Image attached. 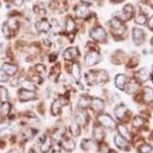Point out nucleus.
<instances>
[{
  "label": "nucleus",
  "mask_w": 153,
  "mask_h": 153,
  "mask_svg": "<svg viewBox=\"0 0 153 153\" xmlns=\"http://www.w3.org/2000/svg\"><path fill=\"white\" fill-rule=\"evenodd\" d=\"M12 133V130L9 128H4L0 130V138H5L9 136Z\"/></svg>",
  "instance_id": "a19ab883"
},
{
  "label": "nucleus",
  "mask_w": 153,
  "mask_h": 153,
  "mask_svg": "<svg viewBox=\"0 0 153 153\" xmlns=\"http://www.w3.org/2000/svg\"><path fill=\"white\" fill-rule=\"evenodd\" d=\"M126 80L127 77L125 74H120L115 77V85L117 88L123 91L124 90L126 84Z\"/></svg>",
  "instance_id": "f3484780"
},
{
  "label": "nucleus",
  "mask_w": 153,
  "mask_h": 153,
  "mask_svg": "<svg viewBox=\"0 0 153 153\" xmlns=\"http://www.w3.org/2000/svg\"><path fill=\"white\" fill-rule=\"evenodd\" d=\"M18 95H19V100L22 102H27V101L32 100L36 97L35 91H28V90H26L25 88L20 89L19 92H18Z\"/></svg>",
  "instance_id": "6e6552de"
},
{
  "label": "nucleus",
  "mask_w": 153,
  "mask_h": 153,
  "mask_svg": "<svg viewBox=\"0 0 153 153\" xmlns=\"http://www.w3.org/2000/svg\"><path fill=\"white\" fill-rule=\"evenodd\" d=\"M21 83V78H19V77H15V78L12 79V81H11V86H12V87H17V86H19Z\"/></svg>",
  "instance_id": "37998d69"
},
{
  "label": "nucleus",
  "mask_w": 153,
  "mask_h": 153,
  "mask_svg": "<svg viewBox=\"0 0 153 153\" xmlns=\"http://www.w3.org/2000/svg\"><path fill=\"white\" fill-rule=\"evenodd\" d=\"M91 143H92L91 140H90V139H84L81 143V148L85 151H87L91 148V146H92Z\"/></svg>",
  "instance_id": "ea45409f"
},
{
  "label": "nucleus",
  "mask_w": 153,
  "mask_h": 153,
  "mask_svg": "<svg viewBox=\"0 0 153 153\" xmlns=\"http://www.w3.org/2000/svg\"><path fill=\"white\" fill-rule=\"evenodd\" d=\"M139 151L140 153H150L152 151V146L148 144H144L139 147Z\"/></svg>",
  "instance_id": "4c0bfd02"
},
{
  "label": "nucleus",
  "mask_w": 153,
  "mask_h": 153,
  "mask_svg": "<svg viewBox=\"0 0 153 153\" xmlns=\"http://www.w3.org/2000/svg\"><path fill=\"white\" fill-rule=\"evenodd\" d=\"M148 27L150 30L153 31V16L149 19L148 22Z\"/></svg>",
  "instance_id": "a18cd8bd"
},
{
  "label": "nucleus",
  "mask_w": 153,
  "mask_h": 153,
  "mask_svg": "<svg viewBox=\"0 0 153 153\" xmlns=\"http://www.w3.org/2000/svg\"><path fill=\"white\" fill-rule=\"evenodd\" d=\"M152 137H153V134H152Z\"/></svg>",
  "instance_id": "6e6d98bb"
},
{
  "label": "nucleus",
  "mask_w": 153,
  "mask_h": 153,
  "mask_svg": "<svg viewBox=\"0 0 153 153\" xmlns=\"http://www.w3.org/2000/svg\"><path fill=\"white\" fill-rule=\"evenodd\" d=\"M23 2H24V0H14L15 5H18V6L21 5L23 3Z\"/></svg>",
  "instance_id": "49530a36"
},
{
  "label": "nucleus",
  "mask_w": 153,
  "mask_h": 153,
  "mask_svg": "<svg viewBox=\"0 0 153 153\" xmlns=\"http://www.w3.org/2000/svg\"><path fill=\"white\" fill-rule=\"evenodd\" d=\"M110 25L111 27L113 35H122L125 33L126 30V27L124 25L123 22L116 17L110 20Z\"/></svg>",
  "instance_id": "7ed1b4c3"
},
{
  "label": "nucleus",
  "mask_w": 153,
  "mask_h": 153,
  "mask_svg": "<svg viewBox=\"0 0 153 153\" xmlns=\"http://www.w3.org/2000/svg\"><path fill=\"white\" fill-rule=\"evenodd\" d=\"M112 1L114 2H122L123 0H112Z\"/></svg>",
  "instance_id": "09e8293b"
},
{
  "label": "nucleus",
  "mask_w": 153,
  "mask_h": 153,
  "mask_svg": "<svg viewBox=\"0 0 153 153\" xmlns=\"http://www.w3.org/2000/svg\"><path fill=\"white\" fill-rule=\"evenodd\" d=\"M2 69L9 76H14L18 71V67L15 65H11V64H4L2 67Z\"/></svg>",
  "instance_id": "5701e85b"
},
{
  "label": "nucleus",
  "mask_w": 153,
  "mask_h": 153,
  "mask_svg": "<svg viewBox=\"0 0 153 153\" xmlns=\"http://www.w3.org/2000/svg\"><path fill=\"white\" fill-rule=\"evenodd\" d=\"M9 76L3 70H0V82H6L9 80Z\"/></svg>",
  "instance_id": "79ce46f5"
},
{
  "label": "nucleus",
  "mask_w": 153,
  "mask_h": 153,
  "mask_svg": "<svg viewBox=\"0 0 153 153\" xmlns=\"http://www.w3.org/2000/svg\"><path fill=\"white\" fill-rule=\"evenodd\" d=\"M90 36L92 39L97 42H106L107 39V35L105 29L102 27H97L90 31Z\"/></svg>",
  "instance_id": "20e7f679"
},
{
  "label": "nucleus",
  "mask_w": 153,
  "mask_h": 153,
  "mask_svg": "<svg viewBox=\"0 0 153 153\" xmlns=\"http://www.w3.org/2000/svg\"><path fill=\"white\" fill-rule=\"evenodd\" d=\"M82 2H84L85 5H88V4H91L94 0H81Z\"/></svg>",
  "instance_id": "de8ad7c7"
},
{
  "label": "nucleus",
  "mask_w": 153,
  "mask_h": 153,
  "mask_svg": "<svg viewBox=\"0 0 153 153\" xmlns=\"http://www.w3.org/2000/svg\"><path fill=\"white\" fill-rule=\"evenodd\" d=\"M149 71L146 68H143V69L139 70V71L136 73V79L137 82L144 83V82L147 81L149 80Z\"/></svg>",
  "instance_id": "2eb2a0df"
},
{
  "label": "nucleus",
  "mask_w": 153,
  "mask_h": 153,
  "mask_svg": "<svg viewBox=\"0 0 153 153\" xmlns=\"http://www.w3.org/2000/svg\"><path fill=\"white\" fill-rule=\"evenodd\" d=\"M35 71L37 73H38L41 76H45L46 73V69H45V67L43 65H36L35 66Z\"/></svg>",
  "instance_id": "58836bf2"
},
{
  "label": "nucleus",
  "mask_w": 153,
  "mask_h": 153,
  "mask_svg": "<svg viewBox=\"0 0 153 153\" xmlns=\"http://www.w3.org/2000/svg\"><path fill=\"white\" fill-rule=\"evenodd\" d=\"M28 153H37V152H36L34 151L33 149H31V150H30L29 152H28Z\"/></svg>",
  "instance_id": "8fccbe9b"
},
{
  "label": "nucleus",
  "mask_w": 153,
  "mask_h": 153,
  "mask_svg": "<svg viewBox=\"0 0 153 153\" xmlns=\"http://www.w3.org/2000/svg\"><path fill=\"white\" fill-rule=\"evenodd\" d=\"M75 13H76V18H78V19H83V18L86 17L89 13L88 6L85 4L78 5L75 9Z\"/></svg>",
  "instance_id": "a211bd4d"
},
{
  "label": "nucleus",
  "mask_w": 153,
  "mask_h": 153,
  "mask_svg": "<svg viewBox=\"0 0 153 153\" xmlns=\"http://www.w3.org/2000/svg\"><path fill=\"white\" fill-rule=\"evenodd\" d=\"M51 153H61V146L59 144H56L53 146L52 152Z\"/></svg>",
  "instance_id": "c03bdc74"
},
{
  "label": "nucleus",
  "mask_w": 153,
  "mask_h": 153,
  "mask_svg": "<svg viewBox=\"0 0 153 153\" xmlns=\"http://www.w3.org/2000/svg\"><path fill=\"white\" fill-rule=\"evenodd\" d=\"M9 99V94L7 90L4 87H0V102L5 103Z\"/></svg>",
  "instance_id": "2f4dec72"
},
{
  "label": "nucleus",
  "mask_w": 153,
  "mask_h": 153,
  "mask_svg": "<svg viewBox=\"0 0 153 153\" xmlns=\"http://www.w3.org/2000/svg\"><path fill=\"white\" fill-rule=\"evenodd\" d=\"M11 110V105L9 103L5 102L2 103V106H0V120H3L5 117L8 116Z\"/></svg>",
  "instance_id": "a878e982"
},
{
  "label": "nucleus",
  "mask_w": 153,
  "mask_h": 153,
  "mask_svg": "<svg viewBox=\"0 0 153 153\" xmlns=\"http://www.w3.org/2000/svg\"><path fill=\"white\" fill-rule=\"evenodd\" d=\"M143 124H144V120L142 117H139V116L135 117L132 120V126L135 128H139L142 126H143Z\"/></svg>",
  "instance_id": "c9c22d12"
},
{
  "label": "nucleus",
  "mask_w": 153,
  "mask_h": 153,
  "mask_svg": "<svg viewBox=\"0 0 153 153\" xmlns=\"http://www.w3.org/2000/svg\"><path fill=\"white\" fill-rule=\"evenodd\" d=\"M149 1H150V2H152V3H153V0H149Z\"/></svg>",
  "instance_id": "5fc2aeb1"
},
{
  "label": "nucleus",
  "mask_w": 153,
  "mask_h": 153,
  "mask_svg": "<svg viewBox=\"0 0 153 153\" xmlns=\"http://www.w3.org/2000/svg\"><path fill=\"white\" fill-rule=\"evenodd\" d=\"M152 82H153V66H152Z\"/></svg>",
  "instance_id": "3c124183"
},
{
  "label": "nucleus",
  "mask_w": 153,
  "mask_h": 153,
  "mask_svg": "<svg viewBox=\"0 0 153 153\" xmlns=\"http://www.w3.org/2000/svg\"><path fill=\"white\" fill-rule=\"evenodd\" d=\"M97 120L101 126L106 127V128L114 129L116 127V123L110 115L105 114V113L100 114L97 117Z\"/></svg>",
  "instance_id": "39448f33"
},
{
  "label": "nucleus",
  "mask_w": 153,
  "mask_h": 153,
  "mask_svg": "<svg viewBox=\"0 0 153 153\" xmlns=\"http://www.w3.org/2000/svg\"><path fill=\"white\" fill-rule=\"evenodd\" d=\"M89 106L95 112H101L103 111L105 107L104 102L100 98H93L91 100Z\"/></svg>",
  "instance_id": "ddd939ff"
},
{
  "label": "nucleus",
  "mask_w": 153,
  "mask_h": 153,
  "mask_svg": "<svg viewBox=\"0 0 153 153\" xmlns=\"http://www.w3.org/2000/svg\"><path fill=\"white\" fill-rule=\"evenodd\" d=\"M35 27H36V29L42 33H47L51 28V24L45 19H42L40 21L37 22L35 23Z\"/></svg>",
  "instance_id": "f8f14e48"
},
{
  "label": "nucleus",
  "mask_w": 153,
  "mask_h": 153,
  "mask_svg": "<svg viewBox=\"0 0 153 153\" xmlns=\"http://www.w3.org/2000/svg\"><path fill=\"white\" fill-rule=\"evenodd\" d=\"M146 21H147V18L144 14H139L135 18V22L140 25H143L146 24Z\"/></svg>",
  "instance_id": "f704fd0d"
},
{
  "label": "nucleus",
  "mask_w": 153,
  "mask_h": 153,
  "mask_svg": "<svg viewBox=\"0 0 153 153\" xmlns=\"http://www.w3.org/2000/svg\"><path fill=\"white\" fill-rule=\"evenodd\" d=\"M52 138L50 136H46L42 139L40 143V150L42 153H47L51 148L52 147Z\"/></svg>",
  "instance_id": "4468645a"
},
{
  "label": "nucleus",
  "mask_w": 153,
  "mask_h": 153,
  "mask_svg": "<svg viewBox=\"0 0 153 153\" xmlns=\"http://www.w3.org/2000/svg\"><path fill=\"white\" fill-rule=\"evenodd\" d=\"M22 84L24 85V87H23V88L26 89V90H28V91H35V83H33V82L31 81V80H23Z\"/></svg>",
  "instance_id": "473e14b6"
},
{
  "label": "nucleus",
  "mask_w": 153,
  "mask_h": 153,
  "mask_svg": "<svg viewBox=\"0 0 153 153\" xmlns=\"http://www.w3.org/2000/svg\"><path fill=\"white\" fill-rule=\"evenodd\" d=\"M132 39L136 45H140L145 41L144 31L140 28H134L132 30Z\"/></svg>",
  "instance_id": "9d476101"
},
{
  "label": "nucleus",
  "mask_w": 153,
  "mask_h": 153,
  "mask_svg": "<svg viewBox=\"0 0 153 153\" xmlns=\"http://www.w3.org/2000/svg\"><path fill=\"white\" fill-rule=\"evenodd\" d=\"M127 113V108L125 105L121 104L119 105L118 106L116 107V109L114 110V113L116 115L117 119H119L120 120H123L125 118L126 115Z\"/></svg>",
  "instance_id": "412c9836"
},
{
  "label": "nucleus",
  "mask_w": 153,
  "mask_h": 153,
  "mask_svg": "<svg viewBox=\"0 0 153 153\" xmlns=\"http://www.w3.org/2000/svg\"><path fill=\"white\" fill-rule=\"evenodd\" d=\"M93 137L97 142L102 141V139L104 138V132L100 127H95L93 132Z\"/></svg>",
  "instance_id": "cd10ccee"
},
{
  "label": "nucleus",
  "mask_w": 153,
  "mask_h": 153,
  "mask_svg": "<svg viewBox=\"0 0 153 153\" xmlns=\"http://www.w3.org/2000/svg\"><path fill=\"white\" fill-rule=\"evenodd\" d=\"M102 60V56L98 52V51L91 50L86 53L84 57V63L86 66L91 67L97 65Z\"/></svg>",
  "instance_id": "f03ea898"
},
{
  "label": "nucleus",
  "mask_w": 153,
  "mask_h": 153,
  "mask_svg": "<svg viewBox=\"0 0 153 153\" xmlns=\"http://www.w3.org/2000/svg\"><path fill=\"white\" fill-rule=\"evenodd\" d=\"M134 16V9L133 6L130 4H127L126 5L124 6L122 12H120L119 16H116V18L120 19L122 22L129 21Z\"/></svg>",
  "instance_id": "423d86ee"
},
{
  "label": "nucleus",
  "mask_w": 153,
  "mask_h": 153,
  "mask_svg": "<svg viewBox=\"0 0 153 153\" xmlns=\"http://www.w3.org/2000/svg\"><path fill=\"white\" fill-rule=\"evenodd\" d=\"M86 80L87 83L91 85L105 84L109 80V75L103 70H93L86 74Z\"/></svg>",
  "instance_id": "f257e3e1"
},
{
  "label": "nucleus",
  "mask_w": 153,
  "mask_h": 153,
  "mask_svg": "<svg viewBox=\"0 0 153 153\" xmlns=\"http://www.w3.org/2000/svg\"><path fill=\"white\" fill-rule=\"evenodd\" d=\"M138 87H139V85H138V82L136 80H131L129 83L126 84L125 86V91L128 94H132L136 92L138 90Z\"/></svg>",
  "instance_id": "b1692460"
},
{
  "label": "nucleus",
  "mask_w": 153,
  "mask_h": 153,
  "mask_svg": "<svg viewBox=\"0 0 153 153\" xmlns=\"http://www.w3.org/2000/svg\"><path fill=\"white\" fill-rule=\"evenodd\" d=\"M91 98L88 97H81L79 100V106H80V108L84 109V108L87 107V106H89V104H90V102H91Z\"/></svg>",
  "instance_id": "e433bc0d"
},
{
  "label": "nucleus",
  "mask_w": 153,
  "mask_h": 153,
  "mask_svg": "<svg viewBox=\"0 0 153 153\" xmlns=\"http://www.w3.org/2000/svg\"><path fill=\"white\" fill-rule=\"evenodd\" d=\"M76 123L79 124V123H84V121L87 120V115L85 113V111H84V109L79 110V112L76 113Z\"/></svg>",
  "instance_id": "7c9ffc66"
},
{
  "label": "nucleus",
  "mask_w": 153,
  "mask_h": 153,
  "mask_svg": "<svg viewBox=\"0 0 153 153\" xmlns=\"http://www.w3.org/2000/svg\"><path fill=\"white\" fill-rule=\"evenodd\" d=\"M62 148L67 152H71L75 149V142L73 139L68 138L62 142Z\"/></svg>",
  "instance_id": "393cba45"
},
{
  "label": "nucleus",
  "mask_w": 153,
  "mask_h": 153,
  "mask_svg": "<svg viewBox=\"0 0 153 153\" xmlns=\"http://www.w3.org/2000/svg\"><path fill=\"white\" fill-rule=\"evenodd\" d=\"M71 74L75 81L79 83L80 78H81V73H80V68L78 63L74 62L71 65Z\"/></svg>",
  "instance_id": "4be33fe9"
},
{
  "label": "nucleus",
  "mask_w": 153,
  "mask_h": 153,
  "mask_svg": "<svg viewBox=\"0 0 153 153\" xmlns=\"http://www.w3.org/2000/svg\"><path fill=\"white\" fill-rule=\"evenodd\" d=\"M143 99H144L146 103H151L153 101V90L149 87H146L144 88L143 91Z\"/></svg>",
  "instance_id": "bb28decb"
},
{
  "label": "nucleus",
  "mask_w": 153,
  "mask_h": 153,
  "mask_svg": "<svg viewBox=\"0 0 153 153\" xmlns=\"http://www.w3.org/2000/svg\"><path fill=\"white\" fill-rule=\"evenodd\" d=\"M70 132L71 133V135L74 137H77L80 136V125L76 122L73 123L70 126Z\"/></svg>",
  "instance_id": "c85d7f7f"
},
{
  "label": "nucleus",
  "mask_w": 153,
  "mask_h": 153,
  "mask_svg": "<svg viewBox=\"0 0 153 153\" xmlns=\"http://www.w3.org/2000/svg\"><path fill=\"white\" fill-rule=\"evenodd\" d=\"M36 133V130H35L34 129H31V128H28V129H26L25 131H23V139H25V140H29V139H31L34 136H35V134Z\"/></svg>",
  "instance_id": "c756f323"
},
{
  "label": "nucleus",
  "mask_w": 153,
  "mask_h": 153,
  "mask_svg": "<svg viewBox=\"0 0 153 153\" xmlns=\"http://www.w3.org/2000/svg\"><path fill=\"white\" fill-rule=\"evenodd\" d=\"M63 135H64V132H63V129H57L53 132V140H54L55 142H59L63 137Z\"/></svg>",
  "instance_id": "72a5a7b5"
},
{
  "label": "nucleus",
  "mask_w": 153,
  "mask_h": 153,
  "mask_svg": "<svg viewBox=\"0 0 153 153\" xmlns=\"http://www.w3.org/2000/svg\"><path fill=\"white\" fill-rule=\"evenodd\" d=\"M117 130H118L119 133H120V136H122L123 139H125L126 141L129 142L131 141L132 139V136H131V133L129 132V131L128 130L126 127L123 125H118L117 126Z\"/></svg>",
  "instance_id": "aec40b11"
},
{
  "label": "nucleus",
  "mask_w": 153,
  "mask_h": 153,
  "mask_svg": "<svg viewBox=\"0 0 153 153\" xmlns=\"http://www.w3.org/2000/svg\"><path fill=\"white\" fill-rule=\"evenodd\" d=\"M64 58L66 61H71L77 58L79 56V51L78 48L76 47H71L67 48L64 52Z\"/></svg>",
  "instance_id": "9b49d317"
},
{
  "label": "nucleus",
  "mask_w": 153,
  "mask_h": 153,
  "mask_svg": "<svg viewBox=\"0 0 153 153\" xmlns=\"http://www.w3.org/2000/svg\"><path fill=\"white\" fill-rule=\"evenodd\" d=\"M151 44L153 45V38H152V40H151Z\"/></svg>",
  "instance_id": "864d4df0"
},
{
  "label": "nucleus",
  "mask_w": 153,
  "mask_h": 153,
  "mask_svg": "<svg viewBox=\"0 0 153 153\" xmlns=\"http://www.w3.org/2000/svg\"><path fill=\"white\" fill-rule=\"evenodd\" d=\"M65 30H66V32L68 35H74L75 32H76V24L71 17L67 19Z\"/></svg>",
  "instance_id": "6ab92c4d"
},
{
  "label": "nucleus",
  "mask_w": 153,
  "mask_h": 153,
  "mask_svg": "<svg viewBox=\"0 0 153 153\" xmlns=\"http://www.w3.org/2000/svg\"><path fill=\"white\" fill-rule=\"evenodd\" d=\"M114 142L116 146L120 149L124 150V151H129V147L128 143L125 139L122 137L121 136H116L114 138Z\"/></svg>",
  "instance_id": "dca6fc26"
},
{
  "label": "nucleus",
  "mask_w": 153,
  "mask_h": 153,
  "mask_svg": "<svg viewBox=\"0 0 153 153\" xmlns=\"http://www.w3.org/2000/svg\"><path fill=\"white\" fill-rule=\"evenodd\" d=\"M19 28V22L16 20L11 19L9 22H5L2 27V31L4 35L7 37H10L13 32Z\"/></svg>",
  "instance_id": "0eeeda50"
},
{
  "label": "nucleus",
  "mask_w": 153,
  "mask_h": 153,
  "mask_svg": "<svg viewBox=\"0 0 153 153\" xmlns=\"http://www.w3.org/2000/svg\"><path fill=\"white\" fill-rule=\"evenodd\" d=\"M108 153H116V152H115L114 151H112V150H111V151H110Z\"/></svg>",
  "instance_id": "603ef678"
},
{
  "label": "nucleus",
  "mask_w": 153,
  "mask_h": 153,
  "mask_svg": "<svg viewBox=\"0 0 153 153\" xmlns=\"http://www.w3.org/2000/svg\"><path fill=\"white\" fill-rule=\"evenodd\" d=\"M13 1H14V0H13Z\"/></svg>",
  "instance_id": "4d7b16f0"
},
{
  "label": "nucleus",
  "mask_w": 153,
  "mask_h": 153,
  "mask_svg": "<svg viewBox=\"0 0 153 153\" xmlns=\"http://www.w3.org/2000/svg\"><path fill=\"white\" fill-rule=\"evenodd\" d=\"M66 104V99L64 97L58 98L56 100L51 106V113L54 116H57L59 115L61 112V109Z\"/></svg>",
  "instance_id": "1a4fd4ad"
}]
</instances>
